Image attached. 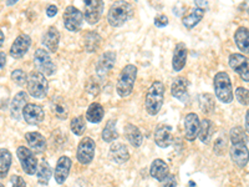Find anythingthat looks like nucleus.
<instances>
[{"mask_svg": "<svg viewBox=\"0 0 249 187\" xmlns=\"http://www.w3.org/2000/svg\"><path fill=\"white\" fill-rule=\"evenodd\" d=\"M50 108H51V111H53V113H54L56 117H59V119L65 120L66 117H68L69 115L68 108H66V105L62 101H59V100L54 97L50 102Z\"/></svg>", "mask_w": 249, "mask_h": 187, "instance_id": "35", "label": "nucleus"}, {"mask_svg": "<svg viewBox=\"0 0 249 187\" xmlns=\"http://www.w3.org/2000/svg\"><path fill=\"white\" fill-rule=\"evenodd\" d=\"M12 153L6 149H0V179H5L12 166Z\"/></svg>", "mask_w": 249, "mask_h": 187, "instance_id": "32", "label": "nucleus"}, {"mask_svg": "<svg viewBox=\"0 0 249 187\" xmlns=\"http://www.w3.org/2000/svg\"><path fill=\"white\" fill-rule=\"evenodd\" d=\"M150 173L155 180H157L160 182H163L164 180L167 179L168 175H170V168H168V165L163 160L156 159L151 164Z\"/></svg>", "mask_w": 249, "mask_h": 187, "instance_id": "23", "label": "nucleus"}, {"mask_svg": "<svg viewBox=\"0 0 249 187\" xmlns=\"http://www.w3.org/2000/svg\"><path fill=\"white\" fill-rule=\"evenodd\" d=\"M230 66L237 73L242 80L249 82V59L243 54H231L230 55Z\"/></svg>", "mask_w": 249, "mask_h": 187, "instance_id": "10", "label": "nucleus"}, {"mask_svg": "<svg viewBox=\"0 0 249 187\" xmlns=\"http://www.w3.org/2000/svg\"><path fill=\"white\" fill-rule=\"evenodd\" d=\"M137 77V68L132 64L124 66L120 74L116 84V91L121 97H127L131 95Z\"/></svg>", "mask_w": 249, "mask_h": 187, "instance_id": "4", "label": "nucleus"}, {"mask_svg": "<svg viewBox=\"0 0 249 187\" xmlns=\"http://www.w3.org/2000/svg\"><path fill=\"white\" fill-rule=\"evenodd\" d=\"M34 64L37 68V70L44 74L45 76H51L55 74L56 71V65L54 64L53 59H51L49 51L44 50V49H37L35 51L34 55Z\"/></svg>", "mask_w": 249, "mask_h": 187, "instance_id": "7", "label": "nucleus"}, {"mask_svg": "<svg viewBox=\"0 0 249 187\" xmlns=\"http://www.w3.org/2000/svg\"><path fill=\"white\" fill-rule=\"evenodd\" d=\"M104 115H105V110L102 105H100L99 102H92L86 111V120L92 124H99L104 119Z\"/></svg>", "mask_w": 249, "mask_h": 187, "instance_id": "28", "label": "nucleus"}, {"mask_svg": "<svg viewBox=\"0 0 249 187\" xmlns=\"http://www.w3.org/2000/svg\"><path fill=\"white\" fill-rule=\"evenodd\" d=\"M227 149V141L226 139H223V137H219V139L215 140L214 142V152L217 153V155H222V153L226 151Z\"/></svg>", "mask_w": 249, "mask_h": 187, "instance_id": "41", "label": "nucleus"}, {"mask_svg": "<svg viewBox=\"0 0 249 187\" xmlns=\"http://www.w3.org/2000/svg\"><path fill=\"white\" fill-rule=\"evenodd\" d=\"M188 186H190V187H197V186H196V184H195V182H193V181H190V184H188Z\"/></svg>", "mask_w": 249, "mask_h": 187, "instance_id": "51", "label": "nucleus"}, {"mask_svg": "<svg viewBox=\"0 0 249 187\" xmlns=\"http://www.w3.org/2000/svg\"><path fill=\"white\" fill-rule=\"evenodd\" d=\"M203 17H204V9L195 8L190 14L182 19V23H183V25L186 26L187 29H192L195 28V26L197 25L202 19H203Z\"/></svg>", "mask_w": 249, "mask_h": 187, "instance_id": "31", "label": "nucleus"}, {"mask_svg": "<svg viewBox=\"0 0 249 187\" xmlns=\"http://www.w3.org/2000/svg\"><path fill=\"white\" fill-rule=\"evenodd\" d=\"M190 82L184 76H178L173 80L172 85H171V94L175 99H177L181 102H187L190 100Z\"/></svg>", "mask_w": 249, "mask_h": 187, "instance_id": "13", "label": "nucleus"}, {"mask_svg": "<svg viewBox=\"0 0 249 187\" xmlns=\"http://www.w3.org/2000/svg\"><path fill=\"white\" fill-rule=\"evenodd\" d=\"M246 131L249 133V110L246 113Z\"/></svg>", "mask_w": 249, "mask_h": 187, "instance_id": "48", "label": "nucleus"}, {"mask_svg": "<svg viewBox=\"0 0 249 187\" xmlns=\"http://www.w3.org/2000/svg\"><path fill=\"white\" fill-rule=\"evenodd\" d=\"M133 6L127 1H115L107 13V21L113 28H120L132 18Z\"/></svg>", "mask_w": 249, "mask_h": 187, "instance_id": "2", "label": "nucleus"}, {"mask_svg": "<svg viewBox=\"0 0 249 187\" xmlns=\"http://www.w3.org/2000/svg\"><path fill=\"white\" fill-rule=\"evenodd\" d=\"M28 93L35 99H44L48 95L49 81L40 71H31L28 76Z\"/></svg>", "mask_w": 249, "mask_h": 187, "instance_id": "5", "label": "nucleus"}, {"mask_svg": "<svg viewBox=\"0 0 249 187\" xmlns=\"http://www.w3.org/2000/svg\"><path fill=\"white\" fill-rule=\"evenodd\" d=\"M187 61V46L183 43H179L176 45L173 51L172 57V69L173 71H181L184 68Z\"/></svg>", "mask_w": 249, "mask_h": 187, "instance_id": "25", "label": "nucleus"}, {"mask_svg": "<svg viewBox=\"0 0 249 187\" xmlns=\"http://www.w3.org/2000/svg\"><path fill=\"white\" fill-rule=\"evenodd\" d=\"M102 41V37L97 34L96 31H89L88 34L84 37V45H85V50L88 53H93L100 48Z\"/></svg>", "mask_w": 249, "mask_h": 187, "instance_id": "30", "label": "nucleus"}, {"mask_svg": "<svg viewBox=\"0 0 249 187\" xmlns=\"http://www.w3.org/2000/svg\"><path fill=\"white\" fill-rule=\"evenodd\" d=\"M60 43V33L55 26H50L46 30L43 37V45L48 49L50 53H56L59 49Z\"/></svg>", "mask_w": 249, "mask_h": 187, "instance_id": "24", "label": "nucleus"}, {"mask_svg": "<svg viewBox=\"0 0 249 187\" xmlns=\"http://www.w3.org/2000/svg\"><path fill=\"white\" fill-rule=\"evenodd\" d=\"M199 106H201L202 111L206 113H210L214 108V100H213L212 95L210 94H204L199 96Z\"/></svg>", "mask_w": 249, "mask_h": 187, "instance_id": "37", "label": "nucleus"}, {"mask_svg": "<svg viewBox=\"0 0 249 187\" xmlns=\"http://www.w3.org/2000/svg\"><path fill=\"white\" fill-rule=\"evenodd\" d=\"M6 64V54L0 51V69H3Z\"/></svg>", "mask_w": 249, "mask_h": 187, "instance_id": "46", "label": "nucleus"}, {"mask_svg": "<svg viewBox=\"0 0 249 187\" xmlns=\"http://www.w3.org/2000/svg\"><path fill=\"white\" fill-rule=\"evenodd\" d=\"M213 86H214V93L215 96L218 97L219 101L223 104H231L233 101V88H232V81H231L230 75L221 71L215 74L214 80H213Z\"/></svg>", "mask_w": 249, "mask_h": 187, "instance_id": "3", "label": "nucleus"}, {"mask_svg": "<svg viewBox=\"0 0 249 187\" xmlns=\"http://www.w3.org/2000/svg\"><path fill=\"white\" fill-rule=\"evenodd\" d=\"M31 46V37L28 34H20L10 48V55L14 59H20L29 51Z\"/></svg>", "mask_w": 249, "mask_h": 187, "instance_id": "18", "label": "nucleus"}, {"mask_svg": "<svg viewBox=\"0 0 249 187\" xmlns=\"http://www.w3.org/2000/svg\"><path fill=\"white\" fill-rule=\"evenodd\" d=\"M51 168L50 165H49L48 161H45V160H43L41 161V164H40L39 168H37V181H39V184L41 185H48L49 181H50L51 179Z\"/></svg>", "mask_w": 249, "mask_h": 187, "instance_id": "33", "label": "nucleus"}, {"mask_svg": "<svg viewBox=\"0 0 249 187\" xmlns=\"http://www.w3.org/2000/svg\"><path fill=\"white\" fill-rule=\"evenodd\" d=\"M162 187H177V181L173 175H168V177L162 182Z\"/></svg>", "mask_w": 249, "mask_h": 187, "instance_id": "44", "label": "nucleus"}, {"mask_svg": "<svg viewBox=\"0 0 249 187\" xmlns=\"http://www.w3.org/2000/svg\"><path fill=\"white\" fill-rule=\"evenodd\" d=\"M0 187H5L3 184H0Z\"/></svg>", "mask_w": 249, "mask_h": 187, "instance_id": "52", "label": "nucleus"}, {"mask_svg": "<svg viewBox=\"0 0 249 187\" xmlns=\"http://www.w3.org/2000/svg\"><path fill=\"white\" fill-rule=\"evenodd\" d=\"M231 157L232 161L237 165L239 168H246L249 161V150L247 148L246 142H239V144H233L231 148Z\"/></svg>", "mask_w": 249, "mask_h": 187, "instance_id": "15", "label": "nucleus"}, {"mask_svg": "<svg viewBox=\"0 0 249 187\" xmlns=\"http://www.w3.org/2000/svg\"><path fill=\"white\" fill-rule=\"evenodd\" d=\"M116 119H111L106 122L105 128L102 130V140L105 142H113L119 139V131H117Z\"/></svg>", "mask_w": 249, "mask_h": 187, "instance_id": "29", "label": "nucleus"}, {"mask_svg": "<svg viewBox=\"0 0 249 187\" xmlns=\"http://www.w3.org/2000/svg\"><path fill=\"white\" fill-rule=\"evenodd\" d=\"M64 26L71 33H77L84 23V14L74 5H69L64 12Z\"/></svg>", "mask_w": 249, "mask_h": 187, "instance_id": "8", "label": "nucleus"}, {"mask_svg": "<svg viewBox=\"0 0 249 187\" xmlns=\"http://www.w3.org/2000/svg\"><path fill=\"white\" fill-rule=\"evenodd\" d=\"M71 166H72V161H71L70 157L68 156H61L59 160H57L56 168H55L54 177L55 181L59 185H62L64 182L68 180L69 173H70Z\"/></svg>", "mask_w": 249, "mask_h": 187, "instance_id": "20", "label": "nucleus"}, {"mask_svg": "<svg viewBox=\"0 0 249 187\" xmlns=\"http://www.w3.org/2000/svg\"><path fill=\"white\" fill-rule=\"evenodd\" d=\"M104 5L105 4L101 0H86L85 4H84V6H85L84 18L90 25L99 23V20L101 19Z\"/></svg>", "mask_w": 249, "mask_h": 187, "instance_id": "11", "label": "nucleus"}, {"mask_svg": "<svg viewBox=\"0 0 249 187\" xmlns=\"http://www.w3.org/2000/svg\"><path fill=\"white\" fill-rule=\"evenodd\" d=\"M207 1H196L195 5L196 8H201V9H204V6H207Z\"/></svg>", "mask_w": 249, "mask_h": 187, "instance_id": "47", "label": "nucleus"}, {"mask_svg": "<svg viewBox=\"0 0 249 187\" xmlns=\"http://www.w3.org/2000/svg\"><path fill=\"white\" fill-rule=\"evenodd\" d=\"M235 97L242 105H249V90L247 89L242 88V86L235 89Z\"/></svg>", "mask_w": 249, "mask_h": 187, "instance_id": "40", "label": "nucleus"}, {"mask_svg": "<svg viewBox=\"0 0 249 187\" xmlns=\"http://www.w3.org/2000/svg\"><path fill=\"white\" fill-rule=\"evenodd\" d=\"M164 101V84L155 81L151 84L144 97V108L151 116H155L161 111Z\"/></svg>", "mask_w": 249, "mask_h": 187, "instance_id": "1", "label": "nucleus"}, {"mask_svg": "<svg viewBox=\"0 0 249 187\" xmlns=\"http://www.w3.org/2000/svg\"><path fill=\"white\" fill-rule=\"evenodd\" d=\"M17 156L24 172L30 176L37 172V159L30 149L25 146H19L17 150Z\"/></svg>", "mask_w": 249, "mask_h": 187, "instance_id": "6", "label": "nucleus"}, {"mask_svg": "<svg viewBox=\"0 0 249 187\" xmlns=\"http://www.w3.org/2000/svg\"><path fill=\"white\" fill-rule=\"evenodd\" d=\"M25 140L34 153H43L46 150V140L40 132L25 133Z\"/></svg>", "mask_w": 249, "mask_h": 187, "instance_id": "22", "label": "nucleus"}, {"mask_svg": "<svg viewBox=\"0 0 249 187\" xmlns=\"http://www.w3.org/2000/svg\"><path fill=\"white\" fill-rule=\"evenodd\" d=\"M4 40H5V35H4V33H3V31H1V29H0V48L3 46Z\"/></svg>", "mask_w": 249, "mask_h": 187, "instance_id": "49", "label": "nucleus"}, {"mask_svg": "<svg viewBox=\"0 0 249 187\" xmlns=\"http://www.w3.org/2000/svg\"><path fill=\"white\" fill-rule=\"evenodd\" d=\"M124 136H126L127 141L132 145L133 148H140L142 142H143L142 132L137 126L132 124H127L124 126Z\"/></svg>", "mask_w": 249, "mask_h": 187, "instance_id": "26", "label": "nucleus"}, {"mask_svg": "<svg viewBox=\"0 0 249 187\" xmlns=\"http://www.w3.org/2000/svg\"><path fill=\"white\" fill-rule=\"evenodd\" d=\"M96 144L91 137H84L77 146L76 157L81 165H90L95 157Z\"/></svg>", "mask_w": 249, "mask_h": 187, "instance_id": "9", "label": "nucleus"}, {"mask_svg": "<svg viewBox=\"0 0 249 187\" xmlns=\"http://www.w3.org/2000/svg\"><path fill=\"white\" fill-rule=\"evenodd\" d=\"M116 59L117 56L115 51L110 50L104 53L96 62V74L100 75V76H104V75L108 74L113 69V66H115Z\"/></svg>", "mask_w": 249, "mask_h": 187, "instance_id": "16", "label": "nucleus"}, {"mask_svg": "<svg viewBox=\"0 0 249 187\" xmlns=\"http://www.w3.org/2000/svg\"><path fill=\"white\" fill-rule=\"evenodd\" d=\"M12 187H26V184L21 176L14 175L12 177Z\"/></svg>", "mask_w": 249, "mask_h": 187, "instance_id": "43", "label": "nucleus"}, {"mask_svg": "<svg viewBox=\"0 0 249 187\" xmlns=\"http://www.w3.org/2000/svg\"><path fill=\"white\" fill-rule=\"evenodd\" d=\"M14 4H17V0H9L6 5H14Z\"/></svg>", "mask_w": 249, "mask_h": 187, "instance_id": "50", "label": "nucleus"}, {"mask_svg": "<svg viewBox=\"0 0 249 187\" xmlns=\"http://www.w3.org/2000/svg\"><path fill=\"white\" fill-rule=\"evenodd\" d=\"M234 41L238 49L244 54H249V29L241 26L234 33Z\"/></svg>", "mask_w": 249, "mask_h": 187, "instance_id": "27", "label": "nucleus"}, {"mask_svg": "<svg viewBox=\"0 0 249 187\" xmlns=\"http://www.w3.org/2000/svg\"><path fill=\"white\" fill-rule=\"evenodd\" d=\"M213 135V124L211 120L204 119L201 121V130H199L198 137L203 144H208Z\"/></svg>", "mask_w": 249, "mask_h": 187, "instance_id": "34", "label": "nucleus"}, {"mask_svg": "<svg viewBox=\"0 0 249 187\" xmlns=\"http://www.w3.org/2000/svg\"><path fill=\"white\" fill-rule=\"evenodd\" d=\"M155 142L161 149H166L171 146L173 142L172 128L170 125H159L155 130Z\"/></svg>", "mask_w": 249, "mask_h": 187, "instance_id": "17", "label": "nucleus"}, {"mask_svg": "<svg viewBox=\"0 0 249 187\" xmlns=\"http://www.w3.org/2000/svg\"><path fill=\"white\" fill-rule=\"evenodd\" d=\"M231 141L233 144H239V142H247L246 132L241 126H235L231 130Z\"/></svg>", "mask_w": 249, "mask_h": 187, "instance_id": "38", "label": "nucleus"}, {"mask_svg": "<svg viewBox=\"0 0 249 187\" xmlns=\"http://www.w3.org/2000/svg\"><path fill=\"white\" fill-rule=\"evenodd\" d=\"M56 14H57V6L54 5V4H50V5L48 6V9H46V15H48L49 18H53Z\"/></svg>", "mask_w": 249, "mask_h": 187, "instance_id": "45", "label": "nucleus"}, {"mask_svg": "<svg viewBox=\"0 0 249 187\" xmlns=\"http://www.w3.org/2000/svg\"><path fill=\"white\" fill-rule=\"evenodd\" d=\"M70 129L74 135H76V136H81L82 133L85 132V130H86L85 119H84L82 116L74 117V119L71 120V122H70Z\"/></svg>", "mask_w": 249, "mask_h": 187, "instance_id": "36", "label": "nucleus"}, {"mask_svg": "<svg viewBox=\"0 0 249 187\" xmlns=\"http://www.w3.org/2000/svg\"><path fill=\"white\" fill-rule=\"evenodd\" d=\"M184 136L188 141H195L199 135V130H201V121L197 113H187L184 117Z\"/></svg>", "mask_w": 249, "mask_h": 187, "instance_id": "12", "label": "nucleus"}, {"mask_svg": "<svg viewBox=\"0 0 249 187\" xmlns=\"http://www.w3.org/2000/svg\"><path fill=\"white\" fill-rule=\"evenodd\" d=\"M110 159L111 161H113L115 164H124L130 160V152H128V149L124 146L121 142H115L113 145H111L110 148Z\"/></svg>", "mask_w": 249, "mask_h": 187, "instance_id": "21", "label": "nucleus"}, {"mask_svg": "<svg viewBox=\"0 0 249 187\" xmlns=\"http://www.w3.org/2000/svg\"><path fill=\"white\" fill-rule=\"evenodd\" d=\"M23 117L29 125H39L44 121L45 111H44L43 106L28 102L23 110Z\"/></svg>", "mask_w": 249, "mask_h": 187, "instance_id": "14", "label": "nucleus"}, {"mask_svg": "<svg viewBox=\"0 0 249 187\" xmlns=\"http://www.w3.org/2000/svg\"><path fill=\"white\" fill-rule=\"evenodd\" d=\"M28 94L25 91H19V93L13 97L12 104H10V115L14 120L19 121L23 117V110L28 104Z\"/></svg>", "mask_w": 249, "mask_h": 187, "instance_id": "19", "label": "nucleus"}, {"mask_svg": "<svg viewBox=\"0 0 249 187\" xmlns=\"http://www.w3.org/2000/svg\"><path fill=\"white\" fill-rule=\"evenodd\" d=\"M12 80L17 85L24 86L25 84H28V75L21 69H17V70H14L12 73Z\"/></svg>", "mask_w": 249, "mask_h": 187, "instance_id": "39", "label": "nucleus"}, {"mask_svg": "<svg viewBox=\"0 0 249 187\" xmlns=\"http://www.w3.org/2000/svg\"><path fill=\"white\" fill-rule=\"evenodd\" d=\"M155 25L157 26V28H164V26H167L168 25L167 15L161 14V15H159V17H156L155 18Z\"/></svg>", "mask_w": 249, "mask_h": 187, "instance_id": "42", "label": "nucleus"}]
</instances>
